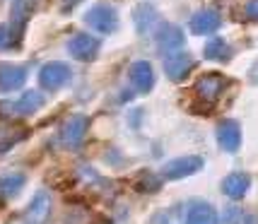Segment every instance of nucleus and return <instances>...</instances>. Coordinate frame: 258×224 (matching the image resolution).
<instances>
[{
  "instance_id": "13",
  "label": "nucleus",
  "mask_w": 258,
  "mask_h": 224,
  "mask_svg": "<svg viewBox=\"0 0 258 224\" xmlns=\"http://www.w3.org/2000/svg\"><path fill=\"white\" fill-rule=\"evenodd\" d=\"M193 70V58L186 56V53H174V56H169L164 60V72H167L169 80H174V82H181V80H186V75Z\"/></svg>"
},
{
  "instance_id": "12",
  "label": "nucleus",
  "mask_w": 258,
  "mask_h": 224,
  "mask_svg": "<svg viewBox=\"0 0 258 224\" xmlns=\"http://www.w3.org/2000/svg\"><path fill=\"white\" fill-rule=\"evenodd\" d=\"M217 142L225 152H236L241 145V128L236 121H222L217 125Z\"/></svg>"
},
{
  "instance_id": "3",
  "label": "nucleus",
  "mask_w": 258,
  "mask_h": 224,
  "mask_svg": "<svg viewBox=\"0 0 258 224\" xmlns=\"http://www.w3.org/2000/svg\"><path fill=\"white\" fill-rule=\"evenodd\" d=\"M203 169V159L201 157H179V159H171L162 167V176L169 181H179L186 179V176H193L196 171Z\"/></svg>"
},
{
  "instance_id": "9",
  "label": "nucleus",
  "mask_w": 258,
  "mask_h": 224,
  "mask_svg": "<svg viewBox=\"0 0 258 224\" xmlns=\"http://www.w3.org/2000/svg\"><path fill=\"white\" fill-rule=\"evenodd\" d=\"M27 82V67L15 63H0V92L20 90Z\"/></svg>"
},
{
  "instance_id": "5",
  "label": "nucleus",
  "mask_w": 258,
  "mask_h": 224,
  "mask_svg": "<svg viewBox=\"0 0 258 224\" xmlns=\"http://www.w3.org/2000/svg\"><path fill=\"white\" fill-rule=\"evenodd\" d=\"M68 53L75 60H92L99 53V39H94L90 34H75L68 39Z\"/></svg>"
},
{
  "instance_id": "19",
  "label": "nucleus",
  "mask_w": 258,
  "mask_h": 224,
  "mask_svg": "<svg viewBox=\"0 0 258 224\" xmlns=\"http://www.w3.org/2000/svg\"><path fill=\"white\" fill-rule=\"evenodd\" d=\"M203 56L208 58V60H229L232 58V46L227 44L225 39H213V41H208L205 48H203Z\"/></svg>"
},
{
  "instance_id": "22",
  "label": "nucleus",
  "mask_w": 258,
  "mask_h": 224,
  "mask_svg": "<svg viewBox=\"0 0 258 224\" xmlns=\"http://www.w3.org/2000/svg\"><path fill=\"white\" fill-rule=\"evenodd\" d=\"M12 44H15V34H12V27H8V24H0V51L10 48Z\"/></svg>"
},
{
  "instance_id": "14",
  "label": "nucleus",
  "mask_w": 258,
  "mask_h": 224,
  "mask_svg": "<svg viewBox=\"0 0 258 224\" xmlns=\"http://www.w3.org/2000/svg\"><path fill=\"white\" fill-rule=\"evenodd\" d=\"M191 32L198 34V36H205V34H213L220 29V24H222V20H220V15L215 10H198L196 15L191 17Z\"/></svg>"
},
{
  "instance_id": "1",
  "label": "nucleus",
  "mask_w": 258,
  "mask_h": 224,
  "mask_svg": "<svg viewBox=\"0 0 258 224\" xmlns=\"http://www.w3.org/2000/svg\"><path fill=\"white\" fill-rule=\"evenodd\" d=\"M85 22L101 34H111L118 27V12L106 3H99V5H94V8L85 12Z\"/></svg>"
},
{
  "instance_id": "15",
  "label": "nucleus",
  "mask_w": 258,
  "mask_h": 224,
  "mask_svg": "<svg viewBox=\"0 0 258 224\" xmlns=\"http://www.w3.org/2000/svg\"><path fill=\"white\" fill-rule=\"evenodd\" d=\"M24 183H27V176H24L22 171H5L0 176V202L17 198L22 193Z\"/></svg>"
},
{
  "instance_id": "8",
  "label": "nucleus",
  "mask_w": 258,
  "mask_h": 224,
  "mask_svg": "<svg viewBox=\"0 0 258 224\" xmlns=\"http://www.w3.org/2000/svg\"><path fill=\"white\" fill-rule=\"evenodd\" d=\"M155 39H157V48L162 53H176L181 46L186 44V36L176 24H159Z\"/></svg>"
},
{
  "instance_id": "6",
  "label": "nucleus",
  "mask_w": 258,
  "mask_h": 224,
  "mask_svg": "<svg viewBox=\"0 0 258 224\" xmlns=\"http://www.w3.org/2000/svg\"><path fill=\"white\" fill-rule=\"evenodd\" d=\"M183 224H220V217L210 202L191 200L183 212Z\"/></svg>"
},
{
  "instance_id": "25",
  "label": "nucleus",
  "mask_w": 258,
  "mask_h": 224,
  "mask_svg": "<svg viewBox=\"0 0 258 224\" xmlns=\"http://www.w3.org/2000/svg\"><path fill=\"white\" fill-rule=\"evenodd\" d=\"M60 3H63V8H66V10H70V8H75V5H80L82 0H60Z\"/></svg>"
},
{
  "instance_id": "10",
  "label": "nucleus",
  "mask_w": 258,
  "mask_h": 224,
  "mask_svg": "<svg viewBox=\"0 0 258 224\" xmlns=\"http://www.w3.org/2000/svg\"><path fill=\"white\" fill-rule=\"evenodd\" d=\"M128 80L133 82V87L138 92H150L155 87V72H152V65L147 60H135L131 70H128Z\"/></svg>"
},
{
  "instance_id": "17",
  "label": "nucleus",
  "mask_w": 258,
  "mask_h": 224,
  "mask_svg": "<svg viewBox=\"0 0 258 224\" xmlns=\"http://www.w3.org/2000/svg\"><path fill=\"white\" fill-rule=\"evenodd\" d=\"M133 22H135V27H138V32L147 34L159 24V15L152 5H138L133 10Z\"/></svg>"
},
{
  "instance_id": "23",
  "label": "nucleus",
  "mask_w": 258,
  "mask_h": 224,
  "mask_svg": "<svg viewBox=\"0 0 258 224\" xmlns=\"http://www.w3.org/2000/svg\"><path fill=\"white\" fill-rule=\"evenodd\" d=\"M244 219H246V214L239 207H227L225 210V224H244Z\"/></svg>"
},
{
  "instance_id": "21",
  "label": "nucleus",
  "mask_w": 258,
  "mask_h": 224,
  "mask_svg": "<svg viewBox=\"0 0 258 224\" xmlns=\"http://www.w3.org/2000/svg\"><path fill=\"white\" fill-rule=\"evenodd\" d=\"M159 183H162V181H159L155 174H143V176H140V181H138V191L152 193V191H157V188H159Z\"/></svg>"
},
{
  "instance_id": "2",
  "label": "nucleus",
  "mask_w": 258,
  "mask_h": 224,
  "mask_svg": "<svg viewBox=\"0 0 258 224\" xmlns=\"http://www.w3.org/2000/svg\"><path fill=\"white\" fill-rule=\"evenodd\" d=\"M87 135V118L85 116H70L60 128V145L68 150H78Z\"/></svg>"
},
{
  "instance_id": "16",
  "label": "nucleus",
  "mask_w": 258,
  "mask_h": 224,
  "mask_svg": "<svg viewBox=\"0 0 258 224\" xmlns=\"http://www.w3.org/2000/svg\"><path fill=\"white\" fill-rule=\"evenodd\" d=\"M251 188V179H248L246 174H229L225 181H222V193H225L227 198H232V200H239V198H244Z\"/></svg>"
},
{
  "instance_id": "18",
  "label": "nucleus",
  "mask_w": 258,
  "mask_h": 224,
  "mask_svg": "<svg viewBox=\"0 0 258 224\" xmlns=\"http://www.w3.org/2000/svg\"><path fill=\"white\" fill-rule=\"evenodd\" d=\"M41 106H44V97L36 90L24 92L20 99H15V111H17V116H32V113H36Z\"/></svg>"
},
{
  "instance_id": "11",
  "label": "nucleus",
  "mask_w": 258,
  "mask_h": 224,
  "mask_svg": "<svg viewBox=\"0 0 258 224\" xmlns=\"http://www.w3.org/2000/svg\"><path fill=\"white\" fill-rule=\"evenodd\" d=\"M225 85H227V80L220 72H208V75H203L196 82V92H198V97L203 101H215L220 97V92L225 90Z\"/></svg>"
},
{
  "instance_id": "24",
  "label": "nucleus",
  "mask_w": 258,
  "mask_h": 224,
  "mask_svg": "<svg viewBox=\"0 0 258 224\" xmlns=\"http://www.w3.org/2000/svg\"><path fill=\"white\" fill-rule=\"evenodd\" d=\"M244 15H246L248 22H258V0H246Z\"/></svg>"
},
{
  "instance_id": "20",
  "label": "nucleus",
  "mask_w": 258,
  "mask_h": 224,
  "mask_svg": "<svg viewBox=\"0 0 258 224\" xmlns=\"http://www.w3.org/2000/svg\"><path fill=\"white\" fill-rule=\"evenodd\" d=\"M24 137H27L24 128H0V152L10 150L12 145H17Z\"/></svg>"
},
{
  "instance_id": "7",
  "label": "nucleus",
  "mask_w": 258,
  "mask_h": 224,
  "mask_svg": "<svg viewBox=\"0 0 258 224\" xmlns=\"http://www.w3.org/2000/svg\"><path fill=\"white\" fill-rule=\"evenodd\" d=\"M51 217V193L48 191H36L32 198L27 212H24V222L27 224H46Z\"/></svg>"
},
{
  "instance_id": "4",
  "label": "nucleus",
  "mask_w": 258,
  "mask_h": 224,
  "mask_svg": "<svg viewBox=\"0 0 258 224\" xmlns=\"http://www.w3.org/2000/svg\"><path fill=\"white\" fill-rule=\"evenodd\" d=\"M73 78V72H70V67L66 63H48V65L41 67V72H39V82H41V87L44 90H51L56 92L60 90L63 85H68Z\"/></svg>"
}]
</instances>
